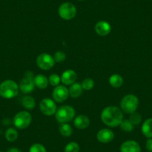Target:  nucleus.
Segmentation results:
<instances>
[{"instance_id":"nucleus-21","label":"nucleus","mask_w":152,"mask_h":152,"mask_svg":"<svg viewBox=\"0 0 152 152\" xmlns=\"http://www.w3.org/2000/svg\"><path fill=\"white\" fill-rule=\"evenodd\" d=\"M59 132L64 137H69L72 134V128L68 123H61L59 125Z\"/></svg>"},{"instance_id":"nucleus-23","label":"nucleus","mask_w":152,"mask_h":152,"mask_svg":"<svg viewBox=\"0 0 152 152\" xmlns=\"http://www.w3.org/2000/svg\"><path fill=\"white\" fill-rule=\"evenodd\" d=\"M120 128L125 132H131L134 130V125L130 122L129 119H123L120 124Z\"/></svg>"},{"instance_id":"nucleus-22","label":"nucleus","mask_w":152,"mask_h":152,"mask_svg":"<svg viewBox=\"0 0 152 152\" xmlns=\"http://www.w3.org/2000/svg\"><path fill=\"white\" fill-rule=\"evenodd\" d=\"M5 137L8 142H14L18 138V132L15 128H10L5 131Z\"/></svg>"},{"instance_id":"nucleus-19","label":"nucleus","mask_w":152,"mask_h":152,"mask_svg":"<svg viewBox=\"0 0 152 152\" xmlns=\"http://www.w3.org/2000/svg\"><path fill=\"white\" fill-rule=\"evenodd\" d=\"M123 78L119 74H113L110 77L109 84L113 88H119L123 84Z\"/></svg>"},{"instance_id":"nucleus-24","label":"nucleus","mask_w":152,"mask_h":152,"mask_svg":"<svg viewBox=\"0 0 152 152\" xmlns=\"http://www.w3.org/2000/svg\"><path fill=\"white\" fill-rule=\"evenodd\" d=\"M129 120L134 125H138L142 122V116L140 113L137 112H134L130 115Z\"/></svg>"},{"instance_id":"nucleus-20","label":"nucleus","mask_w":152,"mask_h":152,"mask_svg":"<svg viewBox=\"0 0 152 152\" xmlns=\"http://www.w3.org/2000/svg\"><path fill=\"white\" fill-rule=\"evenodd\" d=\"M22 105L28 110H32L36 106L35 100L32 96H25L22 99Z\"/></svg>"},{"instance_id":"nucleus-2","label":"nucleus","mask_w":152,"mask_h":152,"mask_svg":"<svg viewBox=\"0 0 152 152\" xmlns=\"http://www.w3.org/2000/svg\"><path fill=\"white\" fill-rule=\"evenodd\" d=\"M19 86L13 80H5L0 84V96L4 99H12L19 93Z\"/></svg>"},{"instance_id":"nucleus-18","label":"nucleus","mask_w":152,"mask_h":152,"mask_svg":"<svg viewBox=\"0 0 152 152\" xmlns=\"http://www.w3.org/2000/svg\"><path fill=\"white\" fill-rule=\"evenodd\" d=\"M83 91L81 84L75 82L74 84L70 86L69 89V94L72 98H78L81 95Z\"/></svg>"},{"instance_id":"nucleus-32","label":"nucleus","mask_w":152,"mask_h":152,"mask_svg":"<svg viewBox=\"0 0 152 152\" xmlns=\"http://www.w3.org/2000/svg\"><path fill=\"white\" fill-rule=\"evenodd\" d=\"M79 1H84V0H79Z\"/></svg>"},{"instance_id":"nucleus-29","label":"nucleus","mask_w":152,"mask_h":152,"mask_svg":"<svg viewBox=\"0 0 152 152\" xmlns=\"http://www.w3.org/2000/svg\"><path fill=\"white\" fill-rule=\"evenodd\" d=\"M53 58L55 62L61 63L66 60V54L62 51H58L55 53Z\"/></svg>"},{"instance_id":"nucleus-33","label":"nucleus","mask_w":152,"mask_h":152,"mask_svg":"<svg viewBox=\"0 0 152 152\" xmlns=\"http://www.w3.org/2000/svg\"><path fill=\"white\" fill-rule=\"evenodd\" d=\"M0 152H2V151H0Z\"/></svg>"},{"instance_id":"nucleus-5","label":"nucleus","mask_w":152,"mask_h":152,"mask_svg":"<svg viewBox=\"0 0 152 152\" xmlns=\"http://www.w3.org/2000/svg\"><path fill=\"white\" fill-rule=\"evenodd\" d=\"M32 117L30 113L27 111H20L14 117V125L17 129L23 130L27 128L31 122Z\"/></svg>"},{"instance_id":"nucleus-15","label":"nucleus","mask_w":152,"mask_h":152,"mask_svg":"<svg viewBox=\"0 0 152 152\" xmlns=\"http://www.w3.org/2000/svg\"><path fill=\"white\" fill-rule=\"evenodd\" d=\"M90 119L85 115H78L74 119V125L78 129H85L90 125Z\"/></svg>"},{"instance_id":"nucleus-7","label":"nucleus","mask_w":152,"mask_h":152,"mask_svg":"<svg viewBox=\"0 0 152 152\" xmlns=\"http://www.w3.org/2000/svg\"><path fill=\"white\" fill-rule=\"evenodd\" d=\"M77 14L75 6L70 2H64L60 5L58 8V14L65 20H72Z\"/></svg>"},{"instance_id":"nucleus-27","label":"nucleus","mask_w":152,"mask_h":152,"mask_svg":"<svg viewBox=\"0 0 152 152\" xmlns=\"http://www.w3.org/2000/svg\"><path fill=\"white\" fill-rule=\"evenodd\" d=\"M61 81V78L59 77V75L57 74H52L49 78V84L52 86L54 87H57V86L59 85L60 82Z\"/></svg>"},{"instance_id":"nucleus-26","label":"nucleus","mask_w":152,"mask_h":152,"mask_svg":"<svg viewBox=\"0 0 152 152\" xmlns=\"http://www.w3.org/2000/svg\"><path fill=\"white\" fill-rule=\"evenodd\" d=\"M95 85L94 81L91 78H86L81 83L83 90H90L93 88Z\"/></svg>"},{"instance_id":"nucleus-1","label":"nucleus","mask_w":152,"mask_h":152,"mask_svg":"<svg viewBox=\"0 0 152 152\" xmlns=\"http://www.w3.org/2000/svg\"><path fill=\"white\" fill-rule=\"evenodd\" d=\"M102 122L107 126L116 128L120 125L123 120V113L122 110L116 106H108L101 113Z\"/></svg>"},{"instance_id":"nucleus-3","label":"nucleus","mask_w":152,"mask_h":152,"mask_svg":"<svg viewBox=\"0 0 152 152\" xmlns=\"http://www.w3.org/2000/svg\"><path fill=\"white\" fill-rule=\"evenodd\" d=\"M75 116L74 108L69 105H63L57 109L55 119L59 123H68L72 120Z\"/></svg>"},{"instance_id":"nucleus-13","label":"nucleus","mask_w":152,"mask_h":152,"mask_svg":"<svg viewBox=\"0 0 152 152\" xmlns=\"http://www.w3.org/2000/svg\"><path fill=\"white\" fill-rule=\"evenodd\" d=\"M61 82L65 85H72L77 79V74L72 69H67L61 75Z\"/></svg>"},{"instance_id":"nucleus-10","label":"nucleus","mask_w":152,"mask_h":152,"mask_svg":"<svg viewBox=\"0 0 152 152\" xmlns=\"http://www.w3.org/2000/svg\"><path fill=\"white\" fill-rule=\"evenodd\" d=\"M69 90L63 85H58L52 91V99L55 102L62 103L68 99Z\"/></svg>"},{"instance_id":"nucleus-31","label":"nucleus","mask_w":152,"mask_h":152,"mask_svg":"<svg viewBox=\"0 0 152 152\" xmlns=\"http://www.w3.org/2000/svg\"><path fill=\"white\" fill-rule=\"evenodd\" d=\"M7 152H20V151L18 148H11Z\"/></svg>"},{"instance_id":"nucleus-9","label":"nucleus","mask_w":152,"mask_h":152,"mask_svg":"<svg viewBox=\"0 0 152 152\" xmlns=\"http://www.w3.org/2000/svg\"><path fill=\"white\" fill-rule=\"evenodd\" d=\"M57 105L55 102L52 99L46 98L40 102V110L46 116H52L55 114L57 111Z\"/></svg>"},{"instance_id":"nucleus-25","label":"nucleus","mask_w":152,"mask_h":152,"mask_svg":"<svg viewBox=\"0 0 152 152\" xmlns=\"http://www.w3.org/2000/svg\"><path fill=\"white\" fill-rule=\"evenodd\" d=\"M80 148L78 143L71 142L66 145L64 152H79Z\"/></svg>"},{"instance_id":"nucleus-6","label":"nucleus","mask_w":152,"mask_h":152,"mask_svg":"<svg viewBox=\"0 0 152 152\" xmlns=\"http://www.w3.org/2000/svg\"><path fill=\"white\" fill-rule=\"evenodd\" d=\"M34 74L30 71H27L24 75L23 79L21 80L19 85V89L20 91L25 94L31 93L34 89Z\"/></svg>"},{"instance_id":"nucleus-17","label":"nucleus","mask_w":152,"mask_h":152,"mask_svg":"<svg viewBox=\"0 0 152 152\" xmlns=\"http://www.w3.org/2000/svg\"><path fill=\"white\" fill-rule=\"evenodd\" d=\"M142 133L147 138H152V118L146 119L142 125Z\"/></svg>"},{"instance_id":"nucleus-12","label":"nucleus","mask_w":152,"mask_h":152,"mask_svg":"<svg viewBox=\"0 0 152 152\" xmlns=\"http://www.w3.org/2000/svg\"><path fill=\"white\" fill-rule=\"evenodd\" d=\"M97 140L98 141L102 143H109L113 141L114 138V134L110 129L108 128H104L100 130L97 133Z\"/></svg>"},{"instance_id":"nucleus-8","label":"nucleus","mask_w":152,"mask_h":152,"mask_svg":"<svg viewBox=\"0 0 152 152\" xmlns=\"http://www.w3.org/2000/svg\"><path fill=\"white\" fill-rule=\"evenodd\" d=\"M37 65L43 70H49L55 66V61L53 57L47 53H42L37 58Z\"/></svg>"},{"instance_id":"nucleus-4","label":"nucleus","mask_w":152,"mask_h":152,"mask_svg":"<svg viewBox=\"0 0 152 152\" xmlns=\"http://www.w3.org/2000/svg\"><path fill=\"white\" fill-rule=\"evenodd\" d=\"M139 106V99L135 95L128 94L124 96L120 102V107L122 112L131 114L136 112Z\"/></svg>"},{"instance_id":"nucleus-14","label":"nucleus","mask_w":152,"mask_h":152,"mask_svg":"<svg viewBox=\"0 0 152 152\" xmlns=\"http://www.w3.org/2000/svg\"><path fill=\"white\" fill-rule=\"evenodd\" d=\"M95 31L99 36L104 37L110 33L111 26L107 22L99 21L95 26Z\"/></svg>"},{"instance_id":"nucleus-28","label":"nucleus","mask_w":152,"mask_h":152,"mask_svg":"<svg viewBox=\"0 0 152 152\" xmlns=\"http://www.w3.org/2000/svg\"><path fill=\"white\" fill-rule=\"evenodd\" d=\"M29 152H46V149L42 144L35 143L31 146Z\"/></svg>"},{"instance_id":"nucleus-11","label":"nucleus","mask_w":152,"mask_h":152,"mask_svg":"<svg viewBox=\"0 0 152 152\" xmlns=\"http://www.w3.org/2000/svg\"><path fill=\"white\" fill-rule=\"evenodd\" d=\"M121 152H141L140 144L134 140H128L121 145Z\"/></svg>"},{"instance_id":"nucleus-30","label":"nucleus","mask_w":152,"mask_h":152,"mask_svg":"<svg viewBox=\"0 0 152 152\" xmlns=\"http://www.w3.org/2000/svg\"><path fill=\"white\" fill-rule=\"evenodd\" d=\"M145 148L148 151L152 152V138L148 139V140L146 141Z\"/></svg>"},{"instance_id":"nucleus-16","label":"nucleus","mask_w":152,"mask_h":152,"mask_svg":"<svg viewBox=\"0 0 152 152\" xmlns=\"http://www.w3.org/2000/svg\"><path fill=\"white\" fill-rule=\"evenodd\" d=\"M34 83L35 87L41 90H44L49 84V78H46V76H45L44 75H37L34 77Z\"/></svg>"}]
</instances>
